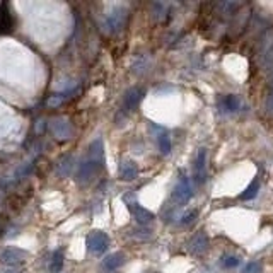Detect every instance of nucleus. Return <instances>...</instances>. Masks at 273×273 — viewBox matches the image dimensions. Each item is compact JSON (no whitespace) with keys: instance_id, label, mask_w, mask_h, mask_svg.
Here are the masks:
<instances>
[{"instance_id":"nucleus-1","label":"nucleus","mask_w":273,"mask_h":273,"mask_svg":"<svg viewBox=\"0 0 273 273\" xmlns=\"http://www.w3.org/2000/svg\"><path fill=\"white\" fill-rule=\"evenodd\" d=\"M192 197H193V186H192V183H189L186 173H179L176 184H174V188H173V193H171L169 207L181 208L183 205H186L189 202Z\"/></svg>"},{"instance_id":"nucleus-2","label":"nucleus","mask_w":273,"mask_h":273,"mask_svg":"<svg viewBox=\"0 0 273 273\" xmlns=\"http://www.w3.org/2000/svg\"><path fill=\"white\" fill-rule=\"evenodd\" d=\"M123 202H125V205H126V208L130 210V213L133 215V219L140 224V226L147 227L149 224L154 221V213L149 212L147 208L140 207L133 193H125V195H123Z\"/></svg>"},{"instance_id":"nucleus-3","label":"nucleus","mask_w":273,"mask_h":273,"mask_svg":"<svg viewBox=\"0 0 273 273\" xmlns=\"http://www.w3.org/2000/svg\"><path fill=\"white\" fill-rule=\"evenodd\" d=\"M86 246H87V251L92 253V255H96V256L102 255V253H106L110 248L108 234L102 231H91L86 237Z\"/></svg>"},{"instance_id":"nucleus-4","label":"nucleus","mask_w":273,"mask_h":273,"mask_svg":"<svg viewBox=\"0 0 273 273\" xmlns=\"http://www.w3.org/2000/svg\"><path fill=\"white\" fill-rule=\"evenodd\" d=\"M104 164L101 162H96L92 159H87L84 160L79 168H77V173H75V181L79 184H89L92 179L96 178V174L99 173V169L102 168Z\"/></svg>"},{"instance_id":"nucleus-5","label":"nucleus","mask_w":273,"mask_h":273,"mask_svg":"<svg viewBox=\"0 0 273 273\" xmlns=\"http://www.w3.org/2000/svg\"><path fill=\"white\" fill-rule=\"evenodd\" d=\"M28 256H29L28 251L21 250V248L11 246L0 253V263H4V265H7V266H17V265H21Z\"/></svg>"},{"instance_id":"nucleus-6","label":"nucleus","mask_w":273,"mask_h":273,"mask_svg":"<svg viewBox=\"0 0 273 273\" xmlns=\"http://www.w3.org/2000/svg\"><path fill=\"white\" fill-rule=\"evenodd\" d=\"M123 24H125V11H121V9H115L113 12H110L108 16H106L104 22H102V28H104L106 33L116 34L118 31L123 29Z\"/></svg>"},{"instance_id":"nucleus-7","label":"nucleus","mask_w":273,"mask_h":273,"mask_svg":"<svg viewBox=\"0 0 273 273\" xmlns=\"http://www.w3.org/2000/svg\"><path fill=\"white\" fill-rule=\"evenodd\" d=\"M193 176H195V183L202 184L207 178V150L200 149L198 154L195 155L193 160Z\"/></svg>"},{"instance_id":"nucleus-8","label":"nucleus","mask_w":273,"mask_h":273,"mask_svg":"<svg viewBox=\"0 0 273 273\" xmlns=\"http://www.w3.org/2000/svg\"><path fill=\"white\" fill-rule=\"evenodd\" d=\"M51 131L58 140H67L70 139L74 130H72V123L67 118H55L51 121Z\"/></svg>"},{"instance_id":"nucleus-9","label":"nucleus","mask_w":273,"mask_h":273,"mask_svg":"<svg viewBox=\"0 0 273 273\" xmlns=\"http://www.w3.org/2000/svg\"><path fill=\"white\" fill-rule=\"evenodd\" d=\"M142 96H144V91L137 89V87H131L130 91L125 92L123 96V106H121V110L125 111V113H131L137 106H139V102L142 101Z\"/></svg>"},{"instance_id":"nucleus-10","label":"nucleus","mask_w":273,"mask_h":273,"mask_svg":"<svg viewBox=\"0 0 273 273\" xmlns=\"http://www.w3.org/2000/svg\"><path fill=\"white\" fill-rule=\"evenodd\" d=\"M189 253H193V255H202V253L208 248V237L207 234L203 231L197 232L195 236L192 237V241H189Z\"/></svg>"},{"instance_id":"nucleus-11","label":"nucleus","mask_w":273,"mask_h":273,"mask_svg":"<svg viewBox=\"0 0 273 273\" xmlns=\"http://www.w3.org/2000/svg\"><path fill=\"white\" fill-rule=\"evenodd\" d=\"M120 178L123 179V181H131V179H135L137 176H139V168H137V164L133 162V160H121L120 164Z\"/></svg>"},{"instance_id":"nucleus-12","label":"nucleus","mask_w":273,"mask_h":273,"mask_svg":"<svg viewBox=\"0 0 273 273\" xmlns=\"http://www.w3.org/2000/svg\"><path fill=\"white\" fill-rule=\"evenodd\" d=\"M87 159H92V160H96V162L104 164V144H102L101 139H96L94 142L89 145Z\"/></svg>"},{"instance_id":"nucleus-13","label":"nucleus","mask_w":273,"mask_h":273,"mask_svg":"<svg viewBox=\"0 0 273 273\" xmlns=\"http://www.w3.org/2000/svg\"><path fill=\"white\" fill-rule=\"evenodd\" d=\"M157 131L159 133L155 135V142H157V147L160 150V154L168 155L171 152V137H169V131L166 128H160L157 126Z\"/></svg>"},{"instance_id":"nucleus-14","label":"nucleus","mask_w":273,"mask_h":273,"mask_svg":"<svg viewBox=\"0 0 273 273\" xmlns=\"http://www.w3.org/2000/svg\"><path fill=\"white\" fill-rule=\"evenodd\" d=\"M123 263H125L123 253H113V255L106 256L104 260H102V268H104L106 271H115V270H118Z\"/></svg>"},{"instance_id":"nucleus-15","label":"nucleus","mask_w":273,"mask_h":273,"mask_svg":"<svg viewBox=\"0 0 273 273\" xmlns=\"http://www.w3.org/2000/svg\"><path fill=\"white\" fill-rule=\"evenodd\" d=\"M239 108H241V101H239L237 96H226V97H222L221 111H224V113H236Z\"/></svg>"},{"instance_id":"nucleus-16","label":"nucleus","mask_w":273,"mask_h":273,"mask_svg":"<svg viewBox=\"0 0 273 273\" xmlns=\"http://www.w3.org/2000/svg\"><path fill=\"white\" fill-rule=\"evenodd\" d=\"M72 166H74V157L67 155V157H63L60 160V164H58V168H57V173L60 174V176L67 178L68 174H70V171H72Z\"/></svg>"},{"instance_id":"nucleus-17","label":"nucleus","mask_w":273,"mask_h":273,"mask_svg":"<svg viewBox=\"0 0 273 273\" xmlns=\"http://www.w3.org/2000/svg\"><path fill=\"white\" fill-rule=\"evenodd\" d=\"M62 268H63V253L55 251L51 255V260H50V271L58 273V271H62Z\"/></svg>"},{"instance_id":"nucleus-18","label":"nucleus","mask_w":273,"mask_h":273,"mask_svg":"<svg viewBox=\"0 0 273 273\" xmlns=\"http://www.w3.org/2000/svg\"><path fill=\"white\" fill-rule=\"evenodd\" d=\"M258 192H260V181L255 179V181H253L250 186L246 188V192L241 195V198L242 200H253L258 195Z\"/></svg>"},{"instance_id":"nucleus-19","label":"nucleus","mask_w":273,"mask_h":273,"mask_svg":"<svg viewBox=\"0 0 273 273\" xmlns=\"http://www.w3.org/2000/svg\"><path fill=\"white\" fill-rule=\"evenodd\" d=\"M239 263H241V260H239L237 256H222L221 258V266L222 268H236V266H239Z\"/></svg>"},{"instance_id":"nucleus-20","label":"nucleus","mask_w":273,"mask_h":273,"mask_svg":"<svg viewBox=\"0 0 273 273\" xmlns=\"http://www.w3.org/2000/svg\"><path fill=\"white\" fill-rule=\"evenodd\" d=\"M131 232H133V236L137 239H140V241H147V239L150 237V229L144 227V226H140L139 229H133Z\"/></svg>"},{"instance_id":"nucleus-21","label":"nucleus","mask_w":273,"mask_h":273,"mask_svg":"<svg viewBox=\"0 0 273 273\" xmlns=\"http://www.w3.org/2000/svg\"><path fill=\"white\" fill-rule=\"evenodd\" d=\"M242 273H261V265L258 261H250L248 265L244 266Z\"/></svg>"},{"instance_id":"nucleus-22","label":"nucleus","mask_w":273,"mask_h":273,"mask_svg":"<svg viewBox=\"0 0 273 273\" xmlns=\"http://www.w3.org/2000/svg\"><path fill=\"white\" fill-rule=\"evenodd\" d=\"M65 101V92H63V94H55V96H51L50 99H48V106H60L62 102Z\"/></svg>"},{"instance_id":"nucleus-23","label":"nucleus","mask_w":273,"mask_h":273,"mask_svg":"<svg viewBox=\"0 0 273 273\" xmlns=\"http://www.w3.org/2000/svg\"><path fill=\"white\" fill-rule=\"evenodd\" d=\"M195 217H197V212L192 210V212H188L186 215H183V217H181V221H179V222H181V226H188V224L192 222Z\"/></svg>"},{"instance_id":"nucleus-24","label":"nucleus","mask_w":273,"mask_h":273,"mask_svg":"<svg viewBox=\"0 0 273 273\" xmlns=\"http://www.w3.org/2000/svg\"><path fill=\"white\" fill-rule=\"evenodd\" d=\"M0 273H19V271H14V270H9V271H0Z\"/></svg>"},{"instance_id":"nucleus-25","label":"nucleus","mask_w":273,"mask_h":273,"mask_svg":"<svg viewBox=\"0 0 273 273\" xmlns=\"http://www.w3.org/2000/svg\"><path fill=\"white\" fill-rule=\"evenodd\" d=\"M145 273H159V271H145Z\"/></svg>"}]
</instances>
